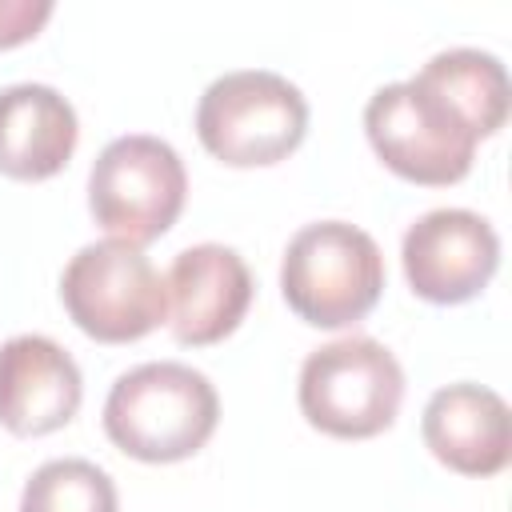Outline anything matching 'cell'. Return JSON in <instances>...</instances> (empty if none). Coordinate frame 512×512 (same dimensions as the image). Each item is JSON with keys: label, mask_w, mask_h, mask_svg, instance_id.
<instances>
[{"label": "cell", "mask_w": 512, "mask_h": 512, "mask_svg": "<svg viewBox=\"0 0 512 512\" xmlns=\"http://www.w3.org/2000/svg\"><path fill=\"white\" fill-rule=\"evenodd\" d=\"M84 400L76 360L40 332L0 344V428L12 436H48L64 428Z\"/></svg>", "instance_id": "cell-10"}, {"label": "cell", "mask_w": 512, "mask_h": 512, "mask_svg": "<svg viewBox=\"0 0 512 512\" xmlns=\"http://www.w3.org/2000/svg\"><path fill=\"white\" fill-rule=\"evenodd\" d=\"M60 300L96 344H132L168 320L164 276L124 240L84 244L60 272Z\"/></svg>", "instance_id": "cell-7"}, {"label": "cell", "mask_w": 512, "mask_h": 512, "mask_svg": "<svg viewBox=\"0 0 512 512\" xmlns=\"http://www.w3.org/2000/svg\"><path fill=\"white\" fill-rule=\"evenodd\" d=\"M284 304L312 328H348L364 320L384 292L380 244L348 220L304 224L280 260Z\"/></svg>", "instance_id": "cell-3"}, {"label": "cell", "mask_w": 512, "mask_h": 512, "mask_svg": "<svg viewBox=\"0 0 512 512\" xmlns=\"http://www.w3.org/2000/svg\"><path fill=\"white\" fill-rule=\"evenodd\" d=\"M296 400L316 432L368 440L392 428L404 400V368L380 340L340 336L304 356Z\"/></svg>", "instance_id": "cell-5"}, {"label": "cell", "mask_w": 512, "mask_h": 512, "mask_svg": "<svg viewBox=\"0 0 512 512\" xmlns=\"http://www.w3.org/2000/svg\"><path fill=\"white\" fill-rule=\"evenodd\" d=\"M364 132L388 172L424 188L460 184L472 172V156L480 144L468 116L420 72L368 96Z\"/></svg>", "instance_id": "cell-2"}, {"label": "cell", "mask_w": 512, "mask_h": 512, "mask_svg": "<svg viewBox=\"0 0 512 512\" xmlns=\"http://www.w3.org/2000/svg\"><path fill=\"white\" fill-rule=\"evenodd\" d=\"M188 200V172L180 152L148 132L116 136L100 148L88 172L92 220L132 248L160 240Z\"/></svg>", "instance_id": "cell-6"}, {"label": "cell", "mask_w": 512, "mask_h": 512, "mask_svg": "<svg viewBox=\"0 0 512 512\" xmlns=\"http://www.w3.org/2000/svg\"><path fill=\"white\" fill-rule=\"evenodd\" d=\"M52 20V0H0V52L28 44Z\"/></svg>", "instance_id": "cell-15"}, {"label": "cell", "mask_w": 512, "mask_h": 512, "mask_svg": "<svg viewBox=\"0 0 512 512\" xmlns=\"http://www.w3.org/2000/svg\"><path fill=\"white\" fill-rule=\"evenodd\" d=\"M424 448L460 476H496L512 460L508 404L500 392L460 380L428 396L420 416Z\"/></svg>", "instance_id": "cell-11"}, {"label": "cell", "mask_w": 512, "mask_h": 512, "mask_svg": "<svg viewBox=\"0 0 512 512\" xmlns=\"http://www.w3.org/2000/svg\"><path fill=\"white\" fill-rule=\"evenodd\" d=\"M220 420L216 384L180 360H148L116 376L104 400L108 440L144 464L196 456Z\"/></svg>", "instance_id": "cell-1"}, {"label": "cell", "mask_w": 512, "mask_h": 512, "mask_svg": "<svg viewBox=\"0 0 512 512\" xmlns=\"http://www.w3.org/2000/svg\"><path fill=\"white\" fill-rule=\"evenodd\" d=\"M168 328L188 348L220 344L252 308V272L228 244H192L176 252L168 276Z\"/></svg>", "instance_id": "cell-9"}, {"label": "cell", "mask_w": 512, "mask_h": 512, "mask_svg": "<svg viewBox=\"0 0 512 512\" xmlns=\"http://www.w3.org/2000/svg\"><path fill=\"white\" fill-rule=\"evenodd\" d=\"M20 512H120V496L100 464L64 456L40 464L28 476L20 492Z\"/></svg>", "instance_id": "cell-14"}, {"label": "cell", "mask_w": 512, "mask_h": 512, "mask_svg": "<svg viewBox=\"0 0 512 512\" xmlns=\"http://www.w3.org/2000/svg\"><path fill=\"white\" fill-rule=\"evenodd\" d=\"M420 76L428 84H436L476 128L480 140L496 136L508 120V72L500 64V56L484 52V48H444L436 52Z\"/></svg>", "instance_id": "cell-13"}, {"label": "cell", "mask_w": 512, "mask_h": 512, "mask_svg": "<svg viewBox=\"0 0 512 512\" xmlns=\"http://www.w3.org/2000/svg\"><path fill=\"white\" fill-rule=\"evenodd\" d=\"M80 140V120L68 96L52 84H8L0 88V172L8 180L56 176Z\"/></svg>", "instance_id": "cell-12"}, {"label": "cell", "mask_w": 512, "mask_h": 512, "mask_svg": "<svg viewBox=\"0 0 512 512\" xmlns=\"http://www.w3.org/2000/svg\"><path fill=\"white\" fill-rule=\"evenodd\" d=\"M308 132L304 92L268 68L216 76L196 104L200 144L228 168H268L288 160Z\"/></svg>", "instance_id": "cell-4"}, {"label": "cell", "mask_w": 512, "mask_h": 512, "mask_svg": "<svg viewBox=\"0 0 512 512\" xmlns=\"http://www.w3.org/2000/svg\"><path fill=\"white\" fill-rule=\"evenodd\" d=\"M408 288L428 304H464L500 268V236L472 208H432L400 240Z\"/></svg>", "instance_id": "cell-8"}]
</instances>
